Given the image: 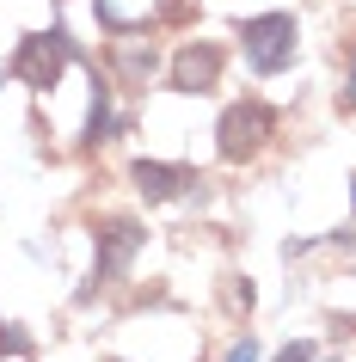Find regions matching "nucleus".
I'll use <instances>...</instances> for the list:
<instances>
[{
  "instance_id": "obj_1",
  "label": "nucleus",
  "mask_w": 356,
  "mask_h": 362,
  "mask_svg": "<svg viewBox=\"0 0 356 362\" xmlns=\"http://www.w3.org/2000/svg\"><path fill=\"white\" fill-rule=\"evenodd\" d=\"M277 135V111L264 105V98H240V105H227L222 123H215V148H222V160H252V153H264V141Z\"/></svg>"
},
{
  "instance_id": "obj_8",
  "label": "nucleus",
  "mask_w": 356,
  "mask_h": 362,
  "mask_svg": "<svg viewBox=\"0 0 356 362\" xmlns=\"http://www.w3.org/2000/svg\"><path fill=\"white\" fill-rule=\"evenodd\" d=\"M111 62H117V74L130 80V86H148V74H154V43H117L111 49Z\"/></svg>"
},
{
  "instance_id": "obj_6",
  "label": "nucleus",
  "mask_w": 356,
  "mask_h": 362,
  "mask_svg": "<svg viewBox=\"0 0 356 362\" xmlns=\"http://www.w3.org/2000/svg\"><path fill=\"white\" fill-rule=\"evenodd\" d=\"M135 191L148 197V203H172V197L185 191V185H203L197 172H185V166H166V160H135Z\"/></svg>"
},
{
  "instance_id": "obj_11",
  "label": "nucleus",
  "mask_w": 356,
  "mask_h": 362,
  "mask_svg": "<svg viewBox=\"0 0 356 362\" xmlns=\"http://www.w3.org/2000/svg\"><path fill=\"white\" fill-rule=\"evenodd\" d=\"M0 350H25V332H19V325H6V338H0Z\"/></svg>"
},
{
  "instance_id": "obj_3",
  "label": "nucleus",
  "mask_w": 356,
  "mask_h": 362,
  "mask_svg": "<svg viewBox=\"0 0 356 362\" xmlns=\"http://www.w3.org/2000/svg\"><path fill=\"white\" fill-rule=\"evenodd\" d=\"M295 43H301V31H295V19H289V13H258V19H240V49H246V62H252L258 74H282V68L295 62Z\"/></svg>"
},
{
  "instance_id": "obj_9",
  "label": "nucleus",
  "mask_w": 356,
  "mask_h": 362,
  "mask_svg": "<svg viewBox=\"0 0 356 362\" xmlns=\"http://www.w3.org/2000/svg\"><path fill=\"white\" fill-rule=\"evenodd\" d=\"M227 362H258V338H252V332H246V338L234 344V350H227Z\"/></svg>"
},
{
  "instance_id": "obj_12",
  "label": "nucleus",
  "mask_w": 356,
  "mask_h": 362,
  "mask_svg": "<svg viewBox=\"0 0 356 362\" xmlns=\"http://www.w3.org/2000/svg\"><path fill=\"white\" fill-rule=\"evenodd\" d=\"M344 105L356 111V68H350V86H344Z\"/></svg>"
},
{
  "instance_id": "obj_10",
  "label": "nucleus",
  "mask_w": 356,
  "mask_h": 362,
  "mask_svg": "<svg viewBox=\"0 0 356 362\" xmlns=\"http://www.w3.org/2000/svg\"><path fill=\"white\" fill-rule=\"evenodd\" d=\"M277 362H314V344H289V350H282Z\"/></svg>"
},
{
  "instance_id": "obj_5",
  "label": "nucleus",
  "mask_w": 356,
  "mask_h": 362,
  "mask_svg": "<svg viewBox=\"0 0 356 362\" xmlns=\"http://www.w3.org/2000/svg\"><path fill=\"white\" fill-rule=\"evenodd\" d=\"M215 80H222V49L215 43H185L172 56V86L178 93H215Z\"/></svg>"
},
{
  "instance_id": "obj_7",
  "label": "nucleus",
  "mask_w": 356,
  "mask_h": 362,
  "mask_svg": "<svg viewBox=\"0 0 356 362\" xmlns=\"http://www.w3.org/2000/svg\"><path fill=\"white\" fill-rule=\"evenodd\" d=\"M117 129V111H111V80L93 74V111H86V148H98V141H111Z\"/></svg>"
},
{
  "instance_id": "obj_2",
  "label": "nucleus",
  "mask_w": 356,
  "mask_h": 362,
  "mask_svg": "<svg viewBox=\"0 0 356 362\" xmlns=\"http://www.w3.org/2000/svg\"><path fill=\"white\" fill-rule=\"evenodd\" d=\"M68 62H74V43H68V31H62V25H50V31H31V37L13 49V80H19V86H31V93H50Z\"/></svg>"
},
{
  "instance_id": "obj_4",
  "label": "nucleus",
  "mask_w": 356,
  "mask_h": 362,
  "mask_svg": "<svg viewBox=\"0 0 356 362\" xmlns=\"http://www.w3.org/2000/svg\"><path fill=\"white\" fill-rule=\"evenodd\" d=\"M98 240V258H93V283H117L123 270L135 264V252L148 246V233H142V221H130V215H105L93 228Z\"/></svg>"
}]
</instances>
